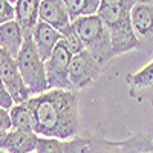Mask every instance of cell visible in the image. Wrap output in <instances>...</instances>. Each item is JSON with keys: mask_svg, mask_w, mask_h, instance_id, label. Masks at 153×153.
<instances>
[{"mask_svg": "<svg viewBox=\"0 0 153 153\" xmlns=\"http://www.w3.org/2000/svg\"><path fill=\"white\" fill-rule=\"evenodd\" d=\"M32 113L34 132L60 141L76 136L80 129L78 98L74 91H48L26 101Z\"/></svg>", "mask_w": 153, "mask_h": 153, "instance_id": "cell-1", "label": "cell"}, {"mask_svg": "<svg viewBox=\"0 0 153 153\" xmlns=\"http://www.w3.org/2000/svg\"><path fill=\"white\" fill-rule=\"evenodd\" d=\"M72 25L76 34L80 35L84 51L91 54V57L98 65L106 68L113 58V55H112L110 34L104 22L98 16H91L75 20Z\"/></svg>", "mask_w": 153, "mask_h": 153, "instance_id": "cell-2", "label": "cell"}, {"mask_svg": "<svg viewBox=\"0 0 153 153\" xmlns=\"http://www.w3.org/2000/svg\"><path fill=\"white\" fill-rule=\"evenodd\" d=\"M17 66L20 75L29 89L32 97L42 95L48 92V81H46V71H45V61L38 55V51L32 42V38L25 40L22 49L16 57Z\"/></svg>", "mask_w": 153, "mask_h": 153, "instance_id": "cell-3", "label": "cell"}, {"mask_svg": "<svg viewBox=\"0 0 153 153\" xmlns=\"http://www.w3.org/2000/svg\"><path fill=\"white\" fill-rule=\"evenodd\" d=\"M72 54L69 52L65 42L60 40L55 46L52 55L45 63L46 81L49 91H74L69 81V65Z\"/></svg>", "mask_w": 153, "mask_h": 153, "instance_id": "cell-4", "label": "cell"}, {"mask_svg": "<svg viewBox=\"0 0 153 153\" xmlns=\"http://www.w3.org/2000/svg\"><path fill=\"white\" fill-rule=\"evenodd\" d=\"M150 136L139 132L124 141H109L101 135L89 136V153H146Z\"/></svg>", "mask_w": 153, "mask_h": 153, "instance_id": "cell-5", "label": "cell"}, {"mask_svg": "<svg viewBox=\"0 0 153 153\" xmlns=\"http://www.w3.org/2000/svg\"><path fill=\"white\" fill-rule=\"evenodd\" d=\"M0 72H2L3 86L14 101V104L26 103L29 98H32L29 89L26 87L20 75L16 58H12L11 55L2 52V51H0Z\"/></svg>", "mask_w": 153, "mask_h": 153, "instance_id": "cell-6", "label": "cell"}, {"mask_svg": "<svg viewBox=\"0 0 153 153\" xmlns=\"http://www.w3.org/2000/svg\"><path fill=\"white\" fill-rule=\"evenodd\" d=\"M104 71V68L98 65V63L91 57V54L83 51L78 55H72L71 65H69V81L74 87V91L76 89H84L95 80H98V76L101 72Z\"/></svg>", "mask_w": 153, "mask_h": 153, "instance_id": "cell-7", "label": "cell"}, {"mask_svg": "<svg viewBox=\"0 0 153 153\" xmlns=\"http://www.w3.org/2000/svg\"><path fill=\"white\" fill-rule=\"evenodd\" d=\"M110 34V42H112V55L117 57L126 52H130L133 49H138L141 46L138 37L135 35V31L132 28L130 17L124 19L118 23L112 25L107 28Z\"/></svg>", "mask_w": 153, "mask_h": 153, "instance_id": "cell-8", "label": "cell"}, {"mask_svg": "<svg viewBox=\"0 0 153 153\" xmlns=\"http://www.w3.org/2000/svg\"><path fill=\"white\" fill-rule=\"evenodd\" d=\"M130 22L139 43H153V2H136L130 12Z\"/></svg>", "mask_w": 153, "mask_h": 153, "instance_id": "cell-9", "label": "cell"}, {"mask_svg": "<svg viewBox=\"0 0 153 153\" xmlns=\"http://www.w3.org/2000/svg\"><path fill=\"white\" fill-rule=\"evenodd\" d=\"M126 81L129 84V95L133 100L138 103L149 100L153 106V61L141 71L127 75Z\"/></svg>", "mask_w": 153, "mask_h": 153, "instance_id": "cell-10", "label": "cell"}, {"mask_svg": "<svg viewBox=\"0 0 153 153\" xmlns=\"http://www.w3.org/2000/svg\"><path fill=\"white\" fill-rule=\"evenodd\" d=\"M38 136L35 132H25L11 129L0 139V152L5 153H34Z\"/></svg>", "mask_w": 153, "mask_h": 153, "instance_id": "cell-11", "label": "cell"}, {"mask_svg": "<svg viewBox=\"0 0 153 153\" xmlns=\"http://www.w3.org/2000/svg\"><path fill=\"white\" fill-rule=\"evenodd\" d=\"M38 20L52 26L58 32L66 29L71 25V20H69L68 11H66L63 0H43V2H40Z\"/></svg>", "mask_w": 153, "mask_h": 153, "instance_id": "cell-12", "label": "cell"}, {"mask_svg": "<svg viewBox=\"0 0 153 153\" xmlns=\"http://www.w3.org/2000/svg\"><path fill=\"white\" fill-rule=\"evenodd\" d=\"M31 38H32L37 51H38V55H40V58L45 63L49 60L51 55H52L58 42L63 40V37L58 31H55L52 26H49V25H46L43 22L37 23V26H35Z\"/></svg>", "mask_w": 153, "mask_h": 153, "instance_id": "cell-13", "label": "cell"}, {"mask_svg": "<svg viewBox=\"0 0 153 153\" xmlns=\"http://www.w3.org/2000/svg\"><path fill=\"white\" fill-rule=\"evenodd\" d=\"M38 0H19L16 2V23L23 34V38L28 40L32 37V32L37 26L38 20Z\"/></svg>", "mask_w": 153, "mask_h": 153, "instance_id": "cell-14", "label": "cell"}, {"mask_svg": "<svg viewBox=\"0 0 153 153\" xmlns=\"http://www.w3.org/2000/svg\"><path fill=\"white\" fill-rule=\"evenodd\" d=\"M135 3V0H101L97 16L109 28L124 19H129Z\"/></svg>", "mask_w": 153, "mask_h": 153, "instance_id": "cell-15", "label": "cell"}, {"mask_svg": "<svg viewBox=\"0 0 153 153\" xmlns=\"http://www.w3.org/2000/svg\"><path fill=\"white\" fill-rule=\"evenodd\" d=\"M25 42L23 34L19 28V25L14 22H9L5 25H0V51L12 58H16L22 45Z\"/></svg>", "mask_w": 153, "mask_h": 153, "instance_id": "cell-16", "label": "cell"}, {"mask_svg": "<svg viewBox=\"0 0 153 153\" xmlns=\"http://www.w3.org/2000/svg\"><path fill=\"white\" fill-rule=\"evenodd\" d=\"M101 0H66L65 6L68 11V16L71 23L78 20L81 17H91L97 16L100 9Z\"/></svg>", "mask_w": 153, "mask_h": 153, "instance_id": "cell-17", "label": "cell"}, {"mask_svg": "<svg viewBox=\"0 0 153 153\" xmlns=\"http://www.w3.org/2000/svg\"><path fill=\"white\" fill-rule=\"evenodd\" d=\"M11 126L14 130H25V132H34V123H32V113L26 103L14 104L9 110Z\"/></svg>", "mask_w": 153, "mask_h": 153, "instance_id": "cell-18", "label": "cell"}, {"mask_svg": "<svg viewBox=\"0 0 153 153\" xmlns=\"http://www.w3.org/2000/svg\"><path fill=\"white\" fill-rule=\"evenodd\" d=\"M60 34H61L63 42H65V45L68 46L69 52H71L72 55H78V54H81L83 51H84V46H83V43H81V40H80V35L76 34V31H75V28H74L72 23L69 25L66 29H63Z\"/></svg>", "mask_w": 153, "mask_h": 153, "instance_id": "cell-19", "label": "cell"}, {"mask_svg": "<svg viewBox=\"0 0 153 153\" xmlns=\"http://www.w3.org/2000/svg\"><path fill=\"white\" fill-rule=\"evenodd\" d=\"M35 153H65L63 141L55 138H38Z\"/></svg>", "mask_w": 153, "mask_h": 153, "instance_id": "cell-20", "label": "cell"}, {"mask_svg": "<svg viewBox=\"0 0 153 153\" xmlns=\"http://www.w3.org/2000/svg\"><path fill=\"white\" fill-rule=\"evenodd\" d=\"M65 153H89V136H74L63 141Z\"/></svg>", "mask_w": 153, "mask_h": 153, "instance_id": "cell-21", "label": "cell"}, {"mask_svg": "<svg viewBox=\"0 0 153 153\" xmlns=\"http://www.w3.org/2000/svg\"><path fill=\"white\" fill-rule=\"evenodd\" d=\"M16 20V5L8 0H0V25Z\"/></svg>", "mask_w": 153, "mask_h": 153, "instance_id": "cell-22", "label": "cell"}, {"mask_svg": "<svg viewBox=\"0 0 153 153\" xmlns=\"http://www.w3.org/2000/svg\"><path fill=\"white\" fill-rule=\"evenodd\" d=\"M12 106H14V101H12V98L6 92V89L3 86V80H2V72H0V107L9 112Z\"/></svg>", "mask_w": 153, "mask_h": 153, "instance_id": "cell-23", "label": "cell"}, {"mask_svg": "<svg viewBox=\"0 0 153 153\" xmlns=\"http://www.w3.org/2000/svg\"><path fill=\"white\" fill-rule=\"evenodd\" d=\"M11 129H12V126H11L9 112L0 107V139H2Z\"/></svg>", "mask_w": 153, "mask_h": 153, "instance_id": "cell-24", "label": "cell"}, {"mask_svg": "<svg viewBox=\"0 0 153 153\" xmlns=\"http://www.w3.org/2000/svg\"><path fill=\"white\" fill-rule=\"evenodd\" d=\"M146 153H153V139H152V138L149 139V143H147V150H146Z\"/></svg>", "mask_w": 153, "mask_h": 153, "instance_id": "cell-25", "label": "cell"}, {"mask_svg": "<svg viewBox=\"0 0 153 153\" xmlns=\"http://www.w3.org/2000/svg\"><path fill=\"white\" fill-rule=\"evenodd\" d=\"M0 153H5V152H0Z\"/></svg>", "mask_w": 153, "mask_h": 153, "instance_id": "cell-26", "label": "cell"}, {"mask_svg": "<svg viewBox=\"0 0 153 153\" xmlns=\"http://www.w3.org/2000/svg\"><path fill=\"white\" fill-rule=\"evenodd\" d=\"M34 153H35V152H34Z\"/></svg>", "mask_w": 153, "mask_h": 153, "instance_id": "cell-27", "label": "cell"}]
</instances>
